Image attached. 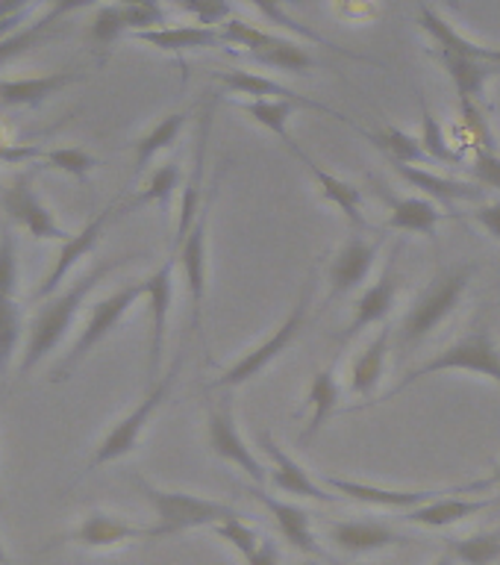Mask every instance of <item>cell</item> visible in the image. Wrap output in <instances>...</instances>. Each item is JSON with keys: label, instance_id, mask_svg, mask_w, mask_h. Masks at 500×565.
I'll use <instances>...</instances> for the list:
<instances>
[{"label": "cell", "instance_id": "6da1fadb", "mask_svg": "<svg viewBox=\"0 0 500 565\" xmlns=\"http://www.w3.org/2000/svg\"><path fill=\"white\" fill-rule=\"evenodd\" d=\"M127 259H132V256H115V259L97 263L86 277H79L77 282H71L62 295L51 298L42 309H39V316H35L33 321H30V327H26V344L24 353H21V369H18L21 371V377H26V374H30V371H33L35 365L65 339V333H68L71 324H74V318L79 316V309L86 307L88 295H92L109 274L118 271L121 265H127Z\"/></svg>", "mask_w": 500, "mask_h": 565}, {"label": "cell", "instance_id": "7a4b0ae2", "mask_svg": "<svg viewBox=\"0 0 500 565\" xmlns=\"http://www.w3.org/2000/svg\"><path fill=\"white\" fill-rule=\"evenodd\" d=\"M130 483L141 492V498L153 510V524H150V542L157 539H171L189 530L215 527L221 521L238 519V512L224 501L203 498V494L177 492V489H159L141 475H132Z\"/></svg>", "mask_w": 500, "mask_h": 565}, {"label": "cell", "instance_id": "3957f363", "mask_svg": "<svg viewBox=\"0 0 500 565\" xmlns=\"http://www.w3.org/2000/svg\"><path fill=\"white\" fill-rule=\"evenodd\" d=\"M477 271H480L477 263H459L454 268L439 271V277L413 300V307L406 309L404 321L397 327V344H401V351L418 348L424 339H430L433 330H439V324H445L457 312L468 282L475 280Z\"/></svg>", "mask_w": 500, "mask_h": 565}, {"label": "cell", "instance_id": "277c9868", "mask_svg": "<svg viewBox=\"0 0 500 565\" xmlns=\"http://www.w3.org/2000/svg\"><path fill=\"white\" fill-rule=\"evenodd\" d=\"M180 371H183V353H177L174 360H171V365H168L166 374H159L157 383H150L148 395L141 397L139 404L132 406L121 422H115L113 427H109V433L100 439V445L95 448V454H92V459L86 462V468H83V475H92L95 468L109 466V462H118V459L130 457L132 450L139 448L141 433L148 430V424L153 422V415L159 413V406L166 404L168 397H171L177 377H180Z\"/></svg>", "mask_w": 500, "mask_h": 565}, {"label": "cell", "instance_id": "5b68a950", "mask_svg": "<svg viewBox=\"0 0 500 565\" xmlns=\"http://www.w3.org/2000/svg\"><path fill=\"white\" fill-rule=\"evenodd\" d=\"M445 371H471V374H483L492 383L500 386V348L494 342L489 324H477L475 330H468L459 342L448 344L445 351L433 353L430 360L415 365L413 371H406L404 380L389 392L383 401H395L404 388L415 386L418 380L433 377V374H445Z\"/></svg>", "mask_w": 500, "mask_h": 565}, {"label": "cell", "instance_id": "8992f818", "mask_svg": "<svg viewBox=\"0 0 500 565\" xmlns=\"http://www.w3.org/2000/svg\"><path fill=\"white\" fill-rule=\"evenodd\" d=\"M312 282H316V274H309L307 282L300 286V295L298 300H295V307H291L289 316L283 318L280 324H277V330H272V335H268L265 342H259L256 348L242 353L230 369L221 371V377L212 380L210 388L245 386V383H251L254 377H259V374H263V371L268 369L277 356H280V353H286V348L298 339V333L304 330V324H307L309 300H312Z\"/></svg>", "mask_w": 500, "mask_h": 565}, {"label": "cell", "instance_id": "52a82bcc", "mask_svg": "<svg viewBox=\"0 0 500 565\" xmlns=\"http://www.w3.org/2000/svg\"><path fill=\"white\" fill-rule=\"evenodd\" d=\"M224 44H236L245 47L247 56L256 65L265 68H277L283 74H307L309 68H318V60L307 47H300L298 42H291L286 35L268 33L263 26L242 21V18H230L227 24L219 26Z\"/></svg>", "mask_w": 500, "mask_h": 565}, {"label": "cell", "instance_id": "ba28073f", "mask_svg": "<svg viewBox=\"0 0 500 565\" xmlns=\"http://www.w3.org/2000/svg\"><path fill=\"white\" fill-rule=\"evenodd\" d=\"M141 298H145V280L127 282V286H121L118 291H113L109 298L97 300L86 321H83V330H79L77 342L71 344V351L65 353V360H62L60 365H56V371H53V383L68 380L79 362L86 360L88 353L95 351L104 339H109V335L115 333V327L121 324L124 318H127V312H130Z\"/></svg>", "mask_w": 500, "mask_h": 565}, {"label": "cell", "instance_id": "9c48e42d", "mask_svg": "<svg viewBox=\"0 0 500 565\" xmlns=\"http://www.w3.org/2000/svg\"><path fill=\"white\" fill-rule=\"evenodd\" d=\"M221 177L210 185V194L201 206V215L189 230V236L180 245H171L177 254V271L183 274L185 291H189V303H192V330H201L203 321V300H206V233H210V212L215 210L219 201Z\"/></svg>", "mask_w": 500, "mask_h": 565}, {"label": "cell", "instance_id": "30bf717a", "mask_svg": "<svg viewBox=\"0 0 500 565\" xmlns=\"http://www.w3.org/2000/svg\"><path fill=\"white\" fill-rule=\"evenodd\" d=\"M206 448H210L212 457L224 459L230 466H236L238 471H245L256 486H263L268 480V468L263 466V459L256 457L254 448L238 433L233 397L230 395L210 401V409H206Z\"/></svg>", "mask_w": 500, "mask_h": 565}, {"label": "cell", "instance_id": "8fae6325", "mask_svg": "<svg viewBox=\"0 0 500 565\" xmlns=\"http://www.w3.org/2000/svg\"><path fill=\"white\" fill-rule=\"evenodd\" d=\"M174 274H177V254L171 250L168 259L159 265L157 271L145 277V300H148L150 316V335H148V380L157 383L162 360H166V335H168V316L174 303Z\"/></svg>", "mask_w": 500, "mask_h": 565}, {"label": "cell", "instance_id": "7c38bea8", "mask_svg": "<svg viewBox=\"0 0 500 565\" xmlns=\"http://www.w3.org/2000/svg\"><path fill=\"white\" fill-rule=\"evenodd\" d=\"M3 212L12 224L26 230L33 238H42V242H68L71 238V233L56 221L51 206L35 194L30 174H18L3 189Z\"/></svg>", "mask_w": 500, "mask_h": 565}, {"label": "cell", "instance_id": "4fadbf2b", "mask_svg": "<svg viewBox=\"0 0 500 565\" xmlns=\"http://www.w3.org/2000/svg\"><path fill=\"white\" fill-rule=\"evenodd\" d=\"M401 250H404V242H397L392 247V254L386 259V268L380 271V277L371 282L369 289L362 291L357 303H353V316L348 321L342 333V342H351L362 330H369L374 324H383L389 316H392V309H395V300H397V291H401V271H397V259H401Z\"/></svg>", "mask_w": 500, "mask_h": 565}, {"label": "cell", "instance_id": "5bb4252c", "mask_svg": "<svg viewBox=\"0 0 500 565\" xmlns=\"http://www.w3.org/2000/svg\"><path fill=\"white\" fill-rule=\"evenodd\" d=\"M62 542H65V545L88 547V551H106V547L127 545V542H150V527L124 519L118 512L92 510L79 519L77 527H71L68 533H62L53 545H62Z\"/></svg>", "mask_w": 500, "mask_h": 565}, {"label": "cell", "instance_id": "9a60e30c", "mask_svg": "<svg viewBox=\"0 0 500 565\" xmlns=\"http://www.w3.org/2000/svg\"><path fill=\"white\" fill-rule=\"evenodd\" d=\"M380 247H383V236L365 238L357 230L353 236L342 242V247L336 250L330 271H327V282H330V300H342L362 289V282L369 280L374 259H377Z\"/></svg>", "mask_w": 500, "mask_h": 565}, {"label": "cell", "instance_id": "2e32d148", "mask_svg": "<svg viewBox=\"0 0 500 565\" xmlns=\"http://www.w3.org/2000/svg\"><path fill=\"white\" fill-rule=\"evenodd\" d=\"M256 445L265 450V457L272 459L268 480H272V486L277 489V492L295 494V498H309V501H318V503L339 501V494H330V489H327L318 477L309 475L298 459L289 457V454L277 445V439H274L272 433L268 430L256 433Z\"/></svg>", "mask_w": 500, "mask_h": 565}, {"label": "cell", "instance_id": "e0dca14e", "mask_svg": "<svg viewBox=\"0 0 500 565\" xmlns=\"http://www.w3.org/2000/svg\"><path fill=\"white\" fill-rule=\"evenodd\" d=\"M321 483L336 492L339 498H348V501L369 503V507H380V510H401L409 512L415 507H424V503L436 501L442 494L454 492V489H383V486L362 483V480H348V477L336 475H321L318 477Z\"/></svg>", "mask_w": 500, "mask_h": 565}, {"label": "cell", "instance_id": "ac0fdd59", "mask_svg": "<svg viewBox=\"0 0 500 565\" xmlns=\"http://www.w3.org/2000/svg\"><path fill=\"white\" fill-rule=\"evenodd\" d=\"M115 210H118V203H109L106 210L97 212L95 218L86 221V224H83L77 233H71L68 242H62L60 254H56V259H53V265H51V271L44 274L42 286L33 291L35 300H51L53 291L60 289L62 282H65V277L74 271V265H77L79 259H86V256L95 250L97 242H100V236H104L106 224L113 221Z\"/></svg>", "mask_w": 500, "mask_h": 565}, {"label": "cell", "instance_id": "d6986e66", "mask_svg": "<svg viewBox=\"0 0 500 565\" xmlns=\"http://www.w3.org/2000/svg\"><path fill=\"white\" fill-rule=\"evenodd\" d=\"M215 79H219L221 86L227 88L230 95H242L245 100H289V104H298L300 109H312V113H325L333 115L336 121L348 124L353 127L342 113H336L333 106L318 104L312 97L298 95V92H291L289 86H283L277 79L265 77V74H256V71H238V68H227V71H215ZM357 130V127H353Z\"/></svg>", "mask_w": 500, "mask_h": 565}, {"label": "cell", "instance_id": "ffe728a7", "mask_svg": "<svg viewBox=\"0 0 500 565\" xmlns=\"http://www.w3.org/2000/svg\"><path fill=\"white\" fill-rule=\"evenodd\" d=\"M489 477L486 480H477V483L468 486H457L454 492L442 494L436 501L424 503V507H415V510L404 512L406 524H415V527H430V530H442V527H454L459 521L471 519L477 512L489 510L492 503H498V498H457L459 492H480V489H489Z\"/></svg>", "mask_w": 500, "mask_h": 565}, {"label": "cell", "instance_id": "44dd1931", "mask_svg": "<svg viewBox=\"0 0 500 565\" xmlns=\"http://www.w3.org/2000/svg\"><path fill=\"white\" fill-rule=\"evenodd\" d=\"M389 166L395 171L401 180L424 192V198L442 203V206H450L457 201H483L486 198V185H480L477 180H457V177H445V174H433L427 171V166H406V162H392Z\"/></svg>", "mask_w": 500, "mask_h": 565}, {"label": "cell", "instance_id": "7402d4cb", "mask_svg": "<svg viewBox=\"0 0 500 565\" xmlns=\"http://www.w3.org/2000/svg\"><path fill=\"white\" fill-rule=\"evenodd\" d=\"M251 494L268 510V515L274 519V524H277V530L283 533V539H286L295 551L325 559V551H321V545L316 542V533H312V515H309L304 507L274 498V494L265 492L263 486H254Z\"/></svg>", "mask_w": 500, "mask_h": 565}, {"label": "cell", "instance_id": "603a6c76", "mask_svg": "<svg viewBox=\"0 0 500 565\" xmlns=\"http://www.w3.org/2000/svg\"><path fill=\"white\" fill-rule=\"evenodd\" d=\"M377 194L389 203L386 230H395L401 236L415 233V236H427L436 242V230L445 221V212L430 198H395L386 192V185H377Z\"/></svg>", "mask_w": 500, "mask_h": 565}, {"label": "cell", "instance_id": "cb8c5ba5", "mask_svg": "<svg viewBox=\"0 0 500 565\" xmlns=\"http://www.w3.org/2000/svg\"><path fill=\"white\" fill-rule=\"evenodd\" d=\"M327 536L339 551L353 556L371 554V551H386V547L406 545L409 539L395 533L389 524H380V521H360V519H344L333 521L327 527Z\"/></svg>", "mask_w": 500, "mask_h": 565}, {"label": "cell", "instance_id": "d4e9b609", "mask_svg": "<svg viewBox=\"0 0 500 565\" xmlns=\"http://www.w3.org/2000/svg\"><path fill=\"white\" fill-rule=\"evenodd\" d=\"M433 60L439 62L445 74L454 79L457 86L459 106H486V83L489 77L500 74V65H492V62H480V60H468V56H459V53L439 51L433 47Z\"/></svg>", "mask_w": 500, "mask_h": 565}, {"label": "cell", "instance_id": "484cf974", "mask_svg": "<svg viewBox=\"0 0 500 565\" xmlns=\"http://www.w3.org/2000/svg\"><path fill=\"white\" fill-rule=\"evenodd\" d=\"M298 159L304 162V168H307V174L316 180L321 198H325L327 203H333L336 210L342 212L344 218H348V224H351V227H357L360 233H365V230H369V221H365V215H362L360 185L348 183V180H342V177H336V174H330V171H325V168L318 166L316 159L309 157L307 150H300Z\"/></svg>", "mask_w": 500, "mask_h": 565}, {"label": "cell", "instance_id": "4316f807", "mask_svg": "<svg viewBox=\"0 0 500 565\" xmlns=\"http://www.w3.org/2000/svg\"><path fill=\"white\" fill-rule=\"evenodd\" d=\"M418 26H422L424 33L430 35L433 44L439 47V51H450L459 53V56H468V60H480V62H492V65H500V47H486V44H477L471 39L454 30L448 18H442L439 12L427 3L418 7Z\"/></svg>", "mask_w": 500, "mask_h": 565}, {"label": "cell", "instance_id": "83f0119b", "mask_svg": "<svg viewBox=\"0 0 500 565\" xmlns=\"http://www.w3.org/2000/svg\"><path fill=\"white\" fill-rule=\"evenodd\" d=\"M389 348H392V327H380V333L371 339L348 371V392L360 397H371L377 392L380 380L386 374Z\"/></svg>", "mask_w": 500, "mask_h": 565}, {"label": "cell", "instance_id": "f1b7e54d", "mask_svg": "<svg viewBox=\"0 0 500 565\" xmlns=\"http://www.w3.org/2000/svg\"><path fill=\"white\" fill-rule=\"evenodd\" d=\"M83 79V74L74 71H56V74H42V77L24 79H0V104L3 106H39L47 97L60 95L62 88Z\"/></svg>", "mask_w": 500, "mask_h": 565}, {"label": "cell", "instance_id": "f546056e", "mask_svg": "<svg viewBox=\"0 0 500 565\" xmlns=\"http://www.w3.org/2000/svg\"><path fill=\"white\" fill-rule=\"evenodd\" d=\"M136 39L162 53H189V51H206V47H219L224 44L221 30L201 24H183V26H159L148 33H136Z\"/></svg>", "mask_w": 500, "mask_h": 565}, {"label": "cell", "instance_id": "4dcf8cb0", "mask_svg": "<svg viewBox=\"0 0 500 565\" xmlns=\"http://www.w3.org/2000/svg\"><path fill=\"white\" fill-rule=\"evenodd\" d=\"M251 7L256 9V12H263V18H268L272 24L283 26V30H289V33H298L300 39H309L312 44H318V47H327V51L339 53V56H344V60H353V62H365V65H380L377 60H371V56H362V53H353V51H344V47H339L336 42H330V39H325L321 33H316L312 26L300 24L298 18L289 15V3H298V0H247Z\"/></svg>", "mask_w": 500, "mask_h": 565}, {"label": "cell", "instance_id": "1f68e13d", "mask_svg": "<svg viewBox=\"0 0 500 565\" xmlns=\"http://www.w3.org/2000/svg\"><path fill=\"white\" fill-rule=\"evenodd\" d=\"M185 121H189V113H171L166 118H159L148 132H141L139 139L132 141V166H136V174L148 171V166L157 159V153L174 148V141L180 139Z\"/></svg>", "mask_w": 500, "mask_h": 565}, {"label": "cell", "instance_id": "d6a6232c", "mask_svg": "<svg viewBox=\"0 0 500 565\" xmlns=\"http://www.w3.org/2000/svg\"><path fill=\"white\" fill-rule=\"evenodd\" d=\"M342 401V386H339V380L330 369H321L312 374L307 388V406H312V418H309L307 430L300 433V441L307 445L321 433V427L327 424V418L336 413V406Z\"/></svg>", "mask_w": 500, "mask_h": 565}, {"label": "cell", "instance_id": "836d02e7", "mask_svg": "<svg viewBox=\"0 0 500 565\" xmlns=\"http://www.w3.org/2000/svg\"><path fill=\"white\" fill-rule=\"evenodd\" d=\"M236 106L251 118V121L265 127L272 136H277L295 157L304 150L289 130V118L295 109H300L298 104H289V100H236Z\"/></svg>", "mask_w": 500, "mask_h": 565}, {"label": "cell", "instance_id": "e575fe53", "mask_svg": "<svg viewBox=\"0 0 500 565\" xmlns=\"http://www.w3.org/2000/svg\"><path fill=\"white\" fill-rule=\"evenodd\" d=\"M362 132L365 139L374 141L392 162H406V166H427V162H430V157H427L422 148V139H418V136H409V132H404L401 127H383L380 132Z\"/></svg>", "mask_w": 500, "mask_h": 565}, {"label": "cell", "instance_id": "d590c367", "mask_svg": "<svg viewBox=\"0 0 500 565\" xmlns=\"http://www.w3.org/2000/svg\"><path fill=\"white\" fill-rule=\"evenodd\" d=\"M15 295L18 291L0 289V380L15 360L18 342L24 333V318H21V303Z\"/></svg>", "mask_w": 500, "mask_h": 565}, {"label": "cell", "instance_id": "8d00e7d4", "mask_svg": "<svg viewBox=\"0 0 500 565\" xmlns=\"http://www.w3.org/2000/svg\"><path fill=\"white\" fill-rule=\"evenodd\" d=\"M177 189H180V166H177V162H166V166H159L157 171L148 177V185L136 194V201H132L127 210L153 203L162 215H168V206L174 201Z\"/></svg>", "mask_w": 500, "mask_h": 565}, {"label": "cell", "instance_id": "74e56055", "mask_svg": "<svg viewBox=\"0 0 500 565\" xmlns=\"http://www.w3.org/2000/svg\"><path fill=\"white\" fill-rule=\"evenodd\" d=\"M445 551L459 565H494L500 563V533H475V536L454 539Z\"/></svg>", "mask_w": 500, "mask_h": 565}, {"label": "cell", "instance_id": "f35d334b", "mask_svg": "<svg viewBox=\"0 0 500 565\" xmlns=\"http://www.w3.org/2000/svg\"><path fill=\"white\" fill-rule=\"evenodd\" d=\"M418 104H422V148L424 153L430 157V162H442V166H462V157H459L457 150L450 148L448 136L442 130L439 118L433 115L430 104L418 97Z\"/></svg>", "mask_w": 500, "mask_h": 565}, {"label": "cell", "instance_id": "ab89813d", "mask_svg": "<svg viewBox=\"0 0 500 565\" xmlns=\"http://www.w3.org/2000/svg\"><path fill=\"white\" fill-rule=\"evenodd\" d=\"M56 24H60V21H53V18L44 12L39 21L26 24L24 30H18V33L7 35V39H0V68H3L7 62L18 60V56H24L26 51L39 47V44H42L44 39L53 33V26H56Z\"/></svg>", "mask_w": 500, "mask_h": 565}, {"label": "cell", "instance_id": "60d3db41", "mask_svg": "<svg viewBox=\"0 0 500 565\" xmlns=\"http://www.w3.org/2000/svg\"><path fill=\"white\" fill-rule=\"evenodd\" d=\"M127 30H130V24H127V12H124V7L121 3H109V7L97 9V15L92 18V24H88V39H92L97 47L109 51Z\"/></svg>", "mask_w": 500, "mask_h": 565}, {"label": "cell", "instance_id": "b9f144b4", "mask_svg": "<svg viewBox=\"0 0 500 565\" xmlns=\"http://www.w3.org/2000/svg\"><path fill=\"white\" fill-rule=\"evenodd\" d=\"M42 159H44V166H51L56 168V171H62V174L74 177V180H79V183H86L88 174L100 166L97 157H92L86 148H51V150H44Z\"/></svg>", "mask_w": 500, "mask_h": 565}, {"label": "cell", "instance_id": "7bdbcfd3", "mask_svg": "<svg viewBox=\"0 0 500 565\" xmlns=\"http://www.w3.org/2000/svg\"><path fill=\"white\" fill-rule=\"evenodd\" d=\"M215 536L221 539V542H227L233 551H238V556H251L256 551V547L263 545V539L259 536V530L251 527L247 521H242V515L238 519H230V521H221V524H215V527H210Z\"/></svg>", "mask_w": 500, "mask_h": 565}, {"label": "cell", "instance_id": "ee69618b", "mask_svg": "<svg viewBox=\"0 0 500 565\" xmlns=\"http://www.w3.org/2000/svg\"><path fill=\"white\" fill-rule=\"evenodd\" d=\"M201 26H224L233 18V0H174Z\"/></svg>", "mask_w": 500, "mask_h": 565}, {"label": "cell", "instance_id": "f6af8a7d", "mask_svg": "<svg viewBox=\"0 0 500 565\" xmlns=\"http://www.w3.org/2000/svg\"><path fill=\"white\" fill-rule=\"evenodd\" d=\"M471 171H475V180L480 185H486V189H500V153L494 150V145L492 148L489 145L477 148Z\"/></svg>", "mask_w": 500, "mask_h": 565}, {"label": "cell", "instance_id": "bcb514c9", "mask_svg": "<svg viewBox=\"0 0 500 565\" xmlns=\"http://www.w3.org/2000/svg\"><path fill=\"white\" fill-rule=\"evenodd\" d=\"M471 218H475L477 224H480V227L494 238V242H500V201L480 203V206L471 212Z\"/></svg>", "mask_w": 500, "mask_h": 565}, {"label": "cell", "instance_id": "7dc6e473", "mask_svg": "<svg viewBox=\"0 0 500 565\" xmlns=\"http://www.w3.org/2000/svg\"><path fill=\"white\" fill-rule=\"evenodd\" d=\"M44 150L24 148V145H0V162L7 166H24L30 159H42Z\"/></svg>", "mask_w": 500, "mask_h": 565}, {"label": "cell", "instance_id": "c3c4849f", "mask_svg": "<svg viewBox=\"0 0 500 565\" xmlns=\"http://www.w3.org/2000/svg\"><path fill=\"white\" fill-rule=\"evenodd\" d=\"M247 565H283V554L280 545L274 542V539H263V545L256 547L254 554L245 559Z\"/></svg>", "mask_w": 500, "mask_h": 565}, {"label": "cell", "instance_id": "681fc988", "mask_svg": "<svg viewBox=\"0 0 500 565\" xmlns=\"http://www.w3.org/2000/svg\"><path fill=\"white\" fill-rule=\"evenodd\" d=\"M100 0H51V9H47V15L53 21H62V18H68L71 12H79V9L97 7Z\"/></svg>", "mask_w": 500, "mask_h": 565}, {"label": "cell", "instance_id": "f907efd6", "mask_svg": "<svg viewBox=\"0 0 500 565\" xmlns=\"http://www.w3.org/2000/svg\"><path fill=\"white\" fill-rule=\"evenodd\" d=\"M33 3H35V0H0V21H7V18L26 15Z\"/></svg>", "mask_w": 500, "mask_h": 565}, {"label": "cell", "instance_id": "816d5d0a", "mask_svg": "<svg viewBox=\"0 0 500 565\" xmlns=\"http://www.w3.org/2000/svg\"><path fill=\"white\" fill-rule=\"evenodd\" d=\"M124 7H162L159 0H118Z\"/></svg>", "mask_w": 500, "mask_h": 565}, {"label": "cell", "instance_id": "f5cc1de1", "mask_svg": "<svg viewBox=\"0 0 500 565\" xmlns=\"http://www.w3.org/2000/svg\"><path fill=\"white\" fill-rule=\"evenodd\" d=\"M433 565H457V559H454V556H450L448 551H445V554H442L439 559H436V563H433Z\"/></svg>", "mask_w": 500, "mask_h": 565}, {"label": "cell", "instance_id": "db71d44e", "mask_svg": "<svg viewBox=\"0 0 500 565\" xmlns=\"http://www.w3.org/2000/svg\"><path fill=\"white\" fill-rule=\"evenodd\" d=\"M0 565H12V559H9L7 547H3V539H0Z\"/></svg>", "mask_w": 500, "mask_h": 565}, {"label": "cell", "instance_id": "11a10c76", "mask_svg": "<svg viewBox=\"0 0 500 565\" xmlns=\"http://www.w3.org/2000/svg\"><path fill=\"white\" fill-rule=\"evenodd\" d=\"M489 483H492V486H500V466L494 468L492 475H489Z\"/></svg>", "mask_w": 500, "mask_h": 565}, {"label": "cell", "instance_id": "9f6ffc18", "mask_svg": "<svg viewBox=\"0 0 500 565\" xmlns=\"http://www.w3.org/2000/svg\"><path fill=\"white\" fill-rule=\"evenodd\" d=\"M454 3H457V0H454ZM457 7H459V3H457Z\"/></svg>", "mask_w": 500, "mask_h": 565}]
</instances>
